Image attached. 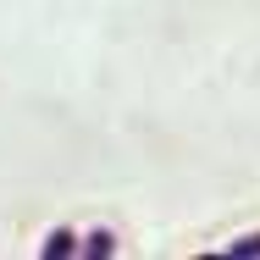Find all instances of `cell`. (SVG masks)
I'll use <instances>...</instances> for the list:
<instances>
[{"label":"cell","mask_w":260,"mask_h":260,"mask_svg":"<svg viewBox=\"0 0 260 260\" xmlns=\"http://www.w3.org/2000/svg\"><path fill=\"white\" fill-rule=\"evenodd\" d=\"M83 255H94V260H105V255H116V238H111V233H89V238H83Z\"/></svg>","instance_id":"obj_2"},{"label":"cell","mask_w":260,"mask_h":260,"mask_svg":"<svg viewBox=\"0 0 260 260\" xmlns=\"http://www.w3.org/2000/svg\"><path fill=\"white\" fill-rule=\"evenodd\" d=\"M67 255H78V233L72 227H55L45 238V260H67Z\"/></svg>","instance_id":"obj_1"},{"label":"cell","mask_w":260,"mask_h":260,"mask_svg":"<svg viewBox=\"0 0 260 260\" xmlns=\"http://www.w3.org/2000/svg\"><path fill=\"white\" fill-rule=\"evenodd\" d=\"M227 255H233V260H244V255H260V233H244L238 244H227Z\"/></svg>","instance_id":"obj_3"}]
</instances>
